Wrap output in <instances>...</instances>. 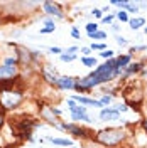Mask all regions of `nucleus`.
<instances>
[{"label":"nucleus","instance_id":"nucleus-4","mask_svg":"<svg viewBox=\"0 0 147 148\" xmlns=\"http://www.w3.org/2000/svg\"><path fill=\"white\" fill-rule=\"evenodd\" d=\"M22 99V96L19 94V92H12V91H7L3 94V98H2V103H3V106H7V108H14V106H17L19 103Z\"/></svg>","mask_w":147,"mask_h":148},{"label":"nucleus","instance_id":"nucleus-30","mask_svg":"<svg viewBox=\"0 0 147 148\" xmlns=\"http://www.w3.org/2000/svg\"><path fill=\"white\" fill-rule=\"evenodd\" d=\"M93 14H95V15H96V17H101V10H93Z\"/></svg>","mask_w":147,"mask_h":148},{"label":"nucleus","instance_id":"nucleus-23","mask_svg":"<svg viewBox=\"0 0 147 148\" xmlns=\"http://www.w3.org/2000/svg\"><path fill=\"white\" fill-rule=\"evenodd\" d=\"M117 42H119L120 46H125L127 44V39L125 37H117Z\"/></svg>","mask_w":147,"mask_h":148},{"label":"nucleus","instance_id":"nucleus-27","mask_svg":"<svg viewBox=\"0 0 147 148\" xmlns=\"http://www.w3.org/2000/svg\"><path fill=\"white\" fill-rule=\"evenodd\" d=\"M51 52H53V54H59V52H63V51H61L59 47H51Z\"/></svg>","mask_w":147,"mask_h":148},{"label":"nucleus","instance_id":"nucleus-5","mask_svg":"<svg viewBox=\"0 0 147 148\" xmlns=\"http://www.w3.org/2000/svg\"><path fill=\"white\" fill-rule=\"evenodd\" d=\"M44 10L51 15H56V17H63L61 10L58 7V3H53V2H44Z\"/></svg>","mask_w":147,"mask_h":148},{"label":"nucleus","instance_id":"nucleus-24","mask_svg":"<svg viewBox=\"0 0 147 148\" xmlns=\"http://www.w3.org/2000/svg\"><path fill=\"white\" fill-rule=\"evenodd\" d=\"M76 51H78V47H68V49H66V52H68V54H71V56H74Z\"/></svg>","mask_w":147,"mask_h":148},{"label":"nucleus","instance_id":"nucleus-14","mask_svg":"<svg viewBox=\"0 0 147 148\" xmlns=\"http://www.w3.org/2000/svg\"><path fill=\"white\" fill-rule=\"evenodd\" d=\"M83 64L93 67V66H96V59L95 57H83Z\"/></svg>","mask_w":147,"mask_h":148},{"label":"nucleus","instance_id":"nucleus-16","mask_svg":"<svg viewBox=\"0 0 147 148\" xmlns=\"http://www.w3.org/2000/svg\"><path fill=\"white\" fill-rule=\"evenodd\" d=\"M117 18H119L120 22H127L129 20V15H127V12H119L117 14Z\"/></svg>","mask_w":147,"mask_h":148},{"label":"nucleus","instance_id":"nucleus-6","mask_svg":"<svg viewBox=\"0 0 147 148\" xmlns=\"http://www.w3.org/2000/svg\"><path fill=\"white\" fill-rule=\"evenodd\" d=\"M58 86H59V88H63V89H73L76 84H74V81L71 79V77H68V76L64 77V76H63V77H59V79H58Z\"/></svg>","mask_w":147,"mask_h":148},{"label":"nucleus","instance_id":"nucleus-15","mask_svg":"<svg viewBox=\"0 0 147 148\" xmlns=\"http://www.w3.org/2000/svg\"><path fill=\"white\" fill-rule=\"evenodd\" d=\"M86 30H88V34H95V32H98V25L96 24H86Z\"/></svg>","mask_w":147,"mask_h":148},{"label":"nucleus","instance_id":"nucleus-8","mask_svg":"<svg viewBox=\"0 0 147 148\" xmlns=\"http://www.w3.org/2000/svg\"><path fill=\"white\" fill-rule=\"evenodd\" d=\"M73 101H78L81 104H92V106H103L100 101H95V99H90V98H83V96H73L71 98Z\"/></svg>","mask_w":147,"mask_h":148},{"label":"nucleus","instance_id":"nucleus-7","mask_svg":"<svg viewBox=\"0 0 147 148\" xmlns=\"http://www.w3.org/2000/svg\"><path fill=\"white\" fill-rule=\"evenodd\" d=\"M100 118L101 120H117L119 118V111H115V110H101L100 113Z\"/></svg>","mask_w":147,"mask_h":148},{"label":"nucleus","instance_id":"nucleus-9","mask_svg":"<svg viewBox=\"0 0 147 148\" xmlns=\"http://www.w3.org/2000/svg\"><path fill=\"white\" fill-rule=\"evenodd\" d=\"M12 74H15V67H12V66H0V77L12 76Z\"/></svg>","mask_w":147,"mask_h":148},{"label":"nucleus","instance_id":"nucleus-19","mask_svg":"<svg viewBox=\"0 0 147 148\" xmlns=\"http://www.w3.org/2000/svg\"><path fill=\"white\" fill-rule=\"evenodd\" d=\"M139 69H140V64H130V67L127 69V73H135Z\"/></svg>","mask_w":147,"mask_h":148},{"label":"nucleus","instance_id":"nucleus-12","mask_svg":"<svg viewBox=\"0 0 147 148\" xmlns=\"http://www.w3.org/2000/svg\"><path fill=\"white\" fill-rule=\"evenodd\" d=\"M130 62V56H120L119 59H117V64H119V69L122 67H125V66Z\"/></svg>","mask_w":147,"mask_h":148},{"label":"nucleus","instance_id":"nucleus-31","mask_svg":"<svg viewBox=\"0 0 147 148\" xmlns=\"http://www.w3.org/2000/svg\"><path fill=\"white\" fill-rule=\"evenodd\" d=\"M144 74H147V69H144Z\"/></svg>","mask_w":147,"mask_h":148},{"label":"nucleus","instance_id":"nucleus-29","mask_svg":"<svg viewBox=\"0 0 147 148\" xmlns=\"http://www.w3.org/2000/svg\"><path fill=\"white\" fill-rule=\"evenodd\" d=\"M112 18H113L112 15H108V17H103V22H105V24H107V22L110 24V22H112Z\"/></svg>","mask_w":147,"mask_h":148},{"label":"nucleus","instance_id":"nucleus-1","mask_svg":"<svg viewBox=\"0 0 147 148\" xmlns=\"http://www.w3.org/2000/svg\"><path fill=\"white\" fill-rule=\"evenodd\" d=\"M120 73L119 69V64H117V61H107L103 66H100V67H96L95 71H93L88 77H85V79H81L80 83L76 84L74 88L76 89H90V88H93V86H96V84L100 83H105V81H110L112 77H115L117 74Z\"/></svg>","mask_w":147,"mask_h":148},{"label":"nucleus","instance_id":"nucleus-28","mask_svg":"<svg viewBox=\"0 0 147 148\" xmlns=\"http://www.w3.org/2000/svg\"><path fill=\"white\" fill-rule=\"evenodd\" d=\"M92 49H105V46H103V44H93Z\"/></svg>","mask_w":147,"mask_h":148},{"label":"nucleus","instance_id":"nucleus-20","mask_svg":"<svg viewBox=\"0 0 147 148\" xmlns=\"http://www.w3.org/2000/svg\"><path fill=\"white\" fill-rule=\"evenodd\" d=\"M100 56L105 57V59H107V57H112V56H113V51H103V52H100Z\"/></svg>","mask_w":147,"mask_h":148},{"label":"nucleus","instance_id":"nucleus-18","mask_svg":"<svg viewBox=\"0 0 147 148\" xmlns=\"http://www.w3.org/2000/svg\"><path fill=\"white\" fill-rule=\"evenodd\" d=\"M90 37H92V39H105L107 34H105V32H95V34H90Z\"/></svg>","mask_w":147,"mask_h":148},{"label":"nucleus","instance_id":"nucleus-21","mask_svg":"<svg viewBox=\"0 0 147 148\" xmlns=\"http://www.w3.org/2000/svg\"><path fill=\"white\" fill-rule=\"evenodd\" d=\"M110 101H112V98H110V96H103V98L100 99V103H101V104H108Z\"/></svg>","mask_w":147,"mask_h":148},{"label":"nucleus","instance_id":"nucleus-13","mask_svg":"<svg viewBox=\"0 0 147 148\" xmlns=\"http://www.w3.org/2000/svg\"><path fill=\"white\" fill-rule=\"evenodd\" d=\"M54 145H71V140H64V138H49Z\"/></svg>","mask_w":147,"mask_h":148},{"label":"nucleus","instance_id":"nucleus-32","mask_svg":"<svg viewBox=\"0 0 147 148\" xmlns=\"http://www.w3.org/2000/svg\"><path fill=\"white\" fill-rule=\"evenodd\" d=\"M71 148H76V147H71Z\"/></svg>","mask_w":147,"mask_h":148},{"label":"nucleus","instance_id":"nucleus-11","mask_svg":"<svg viewBox=\"0 0 147 148\" xmlns=\"http://www.w3.org/2000/svg\"><path fill=\"white\" fill-rule=\"evenodd\" d=\"M54 29H56L54 22H53V20H46V27L41 29V34H49V32H54Z\"/></svg>","mask_w":147,"mask_h":148},{"label":"nucleus","instance_id":"nucleus-22","mask_svg":"<svg viewBox=\"0 0 147 148\" xmlns=\"http://www.w3.org/2000/svg\"><path fill=\"white\" fill-rule=\"evenodd\" d=\"M71 36H73L74 39H80V30H78V29H71Z\"/></svg>","mask_w":147,"mask_h":148},{"label":"nucleus","instance_id":"nucleus-17","mask_svg":"<svg viewBox=\"0 0 147 148\" xmlns=\"http://www.w3.org/2000/svg\"><path fill=\"white\" fill-rule=\"evenodd\" d=\"M74 57H76V56H71V54H61V61H64V62H69V61H74Z\"/></svg>","mask_w":147,"mask_h":148},{"label":"nucleus","instance_id":"nucleus-26","mask_svg":"<svg viewBox=\"0 0 147 148\" xmlns=\"http://www.w3.org/2000/svg\"><path fill=\"white\" fill-rule=\"evenodd\" d=\"M115 111H127V106H123V104H119V106H115Z\"/></svg>","mask_w":147,"mask_h":148},{"label":"nucleus","instance_id":"nucleus-3","mask_svg":"<svg viewBox=\"0 0 147 148\" xmlns=\"http://www.w3.org/2000/svg\"><path fill=\"white\" fill-rule=\"evenodd\" d=\"M68 104H69V110H71V113H73V120H76V121H80V120L81 121H90L88 114H86V110H85V106L76 104L73 99H69Z\"/></svg>","mask_w":147,"mask_h":148},{"label":"nucleus","instance_id":"nucleus-25","mask_svg":"<svg viewBox=\"0 0 147 148\" xmlns=\"http://www.w3.org/2000/svg\"><path fill=\"white\" fill-rule=\"evenodd\" d=\"M81 52H83L85 56H88L90 52H92V47H83V49H81Z\"/></svg>","mask_w":147,"mask_h":148},{"label":"nucleus","instance_id":"nucleus-2","mask_svg":"<svg viewBox=\"0 0 147 148\" xmlns=\"http://www.w3.org/2000/svg\"><path fill=\"white\" fill-rule=\"evenodd\" d=\"M122 138H123V131L120 130H105L98 135V140L103 145H117Z\"/></svg>","mask_w":147,"mask_h":148},{"label":"nucleus","instance_id":"nucleus-10","mask_svg":"<svg viewBox=\"0 0 147 148\" xmlns=\"http://www.w3.org/2000/svg\"><path fill=\"white\" fill-rule=\"evenodd\" d=\"M144 24H146V20H144L142 17H135V18H132V20H130V27L134 29V30L140 29Z\"/></svg>","mask_w":147,"mask_h":148}]
</instances>
